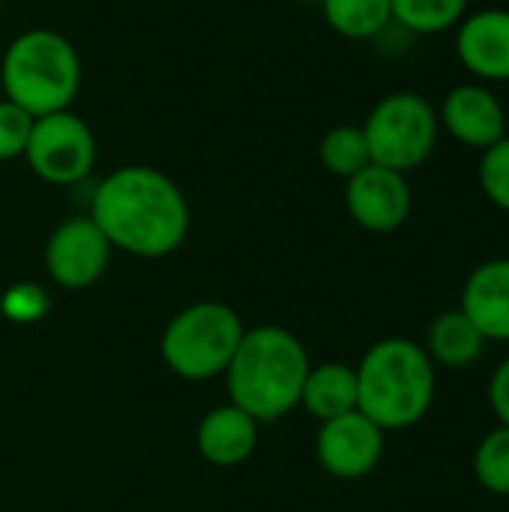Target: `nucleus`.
I'll return each instance as SVG.
<instances>
[{
	"instance_id": "obj_1",
	"label": "nucleus",
	"mask_w": 509,
	"mask_h": 512,
	"mask_svg": "<svg viewBox=\"0 0 509 512\" xmlns=\"http://www.w3.org/2000/svg\"><path fill=\"white\" fill-rule=\"evenodd\" d=\"M90 219L111 246L135 258H165L189 234V201L159 168L123 165L96 186Z\"/></svg>"
},
{
	"instance_id": "obj_2",
	"label": "nucleus",
	"mask_w": 509,
	"mask_h": 512,
	"mask_svg": "<svg viewBox=\"0 0 509 512\" xmlns=\"http://www.w3.org/2000/svg\"><path fill=\"white\" fill-rule=\"evenodd\" d=\"M309 369V354L291 330L276 324L246 330L225 369L231 405L258 423L282 420L300 405Z\"/></svg>"
},
{
	"instance_id": "obj_3",
	"label": "nucleus",
	"mask_w": 509,
	"mask_h": 512,
	"mask_svg": "<svg viewBox=\"0 0 509 512\" xmlns=\"http://www.w3.org/2000/svg\"><path fill=\"white\" fill-rule=\"evenodd\" d=\"M357 369V411L366 414L384 432H402L417 426L438 390L435 363L426 348L411 339L375 342Z\"/></svg>"
},
{
	"instance_id": "obj_4",
	"label": "nucleus",
	"mask_w": 509,
	"mask_h": 512,
	"mask_svg": "<svg viewBox=\"0 0 509 512\" xmlns=\"http://www.w3.org/2000/svg\"><path fill=\"white\" fill-rule=\"evenodd\" d=\"M3 99L33 117L69 111L81 90V57L75 45L48 27L18 33L0 60Z\"/></svg>"
},
{
	"instance_id": "obj_5",
	"label": "nucleus",
	"mask_w": 509,
	"mask_h": 512,
	"mask_svg": "<svg viewBox=\"0 0 509 512\" xmlns=\"http://www.w3.org/2000/svg\"><path fill=\"white\" fill-rule=\"evenodd\" d=\"M246 327L243 318L216 300L192 303L162 333L159 351L165 366L186 381H210L225 375Z\"/></svg>"
},
{
	"instance_id": "obj_6",
	"label": "nucleus",
	"mask_w": 509,
	"mask_h": 512,
	"mask_svg": "<svg viewBox=\"0 0 509 512\" xmlns=\"http://www.w3.org/2000/svg\"><path fill=\"white\" fill-rule=\"evenodd\" d=\"M363 135L369 144L372 165L408 174L429 162L438 147L441 120L432 102L420 93L399 90L387 93L366 117Z\"/></svg>"
},
{
	"instance_id": "obj_7",
	"label": "nucleus",
	"mask_w": 509,
	"mask_h": 512,
	"mask_svg": "<svg viewBox=\"0 0 509 512\" xmlns=\"http://www.w3.org/2000/svg\"><path fill=\"white\" fill-rule=\"evenodd\" d=\"M24 159L39 180L51 186H75L96 165L93 129L72 111L36 117Z\"/></svg>"
},
{
	"instance_id": "obj_8",
	"label": "nucleus",
	"mask_w": 509,
	"mask_h": 512,
	"mask_svg": "<svg viewBox=\"0 0 509 512\" xmlns=\"http://www.w3.org/2000/svg\"><path fill=\"white\" fill-rule=\"evenodd\" d=\"M111 243L90 216L60 222L45 243V270L60 288L81 291L102 279L111 261Z\"/></svg>"
},
{
	"instance_id": "obj_9",
	"label": "nucleus",
	"mask_w": 509,
	"mask_h": 512,
	"mask_svg": "<svg viewBox=\"0 0 509 512\" xmlns=\"http://www.w3.org/2000/svg\"><path fill=\"white\" fill-rule=\"evenodd\" d=\"M345 183V207L363 231L390 234L408 222L414 204L408 174L381 165H366Z\"/></svg>"
},
{
	"instance_id": "obj_10",
	"label": "nucleus",
	"mask_w": 509,
	"mask_h": 512,
	"mask_svg": "<svg viewBox=\"0 0 509 512\" xmlns=\"http://www.w3.org/2000/svg\"><path fill=\"white\" fill-rule=\"evenodd\" d=\"M315 453L321 468L339 480L369 477L384 456V429H378L360 411L342 414L336 420L321 423Z\"/></svg>"
},
{
	"instance_id": "obj_11",
	"label": "nucleus",
	"mask_w": 509,
	"mask_h": 512,
	"mask_svg": "<svg viewBox=\"0 0 509 512\" xmlns=\"http://www.w3.org/2000/svg\"><path fill=\"white\" fill-rule=\"evenodd\" d=\"M441 126L465 147L489 150L507 135V111L501 99L486 84H459L447 93L441 111Z\"/></svg>"
},
{
	"instance_id": "obj_12",
	"label": "nucleus",
	"mask_w": 509,
	"mask_h": 512,
	"mask_svg": "<svg viewBox=\"0 0 509 512\" xmlns=\"http://www.w3.org/2000/svg\"><path fill=\"white\" fill-rule=\"evenodd\" d=\"M456 54L474 78L509 81V9L465 15L456 27Z\"/></svg>"
},
{
	"instance_id": "obj_13",
	"label": "nucleus",
	"mask_w": 509,
	"mask_h": 512,
	"mask_svg": "<svg viewBox=\"0 0 509 512\" xmlns=\"http://www.w3.org/2000/svg\"><path fill=\"white\" fill-rule=\"evenodd\" d=\"M459 309L486 339L509 342V258H495L471 270Z\"/></svg>"
},
{
	"instance_id": "obj_14",
	"label": "nucleus",
	"mask_w": 509,
	"mask_h": 512,
	"mask_svg": "<svg viewBox=\"0 0 509 512\" xmlns=\"http://www.w3.org/2000/svg\"><path fill=\"white\" fill-rule=\"evenodd\" d=\"M198 450L216 468L243 465L258 444V420L237 405L213 408L198 426Z\"/></svg>"
},
{
	"instance_id": "obj_15",
	"label": "nucleus",
	"mask_w": 509,
	"mask_h": 512,
	"mask_svg": "<svg viewBox=\"0 0 509 512\" xmlns=\"http://www.w3.org/2000/svg\"><path fill=\"white\" fill-rule=\"evenodd\" d=\"M300 405L318 423H327V420L357 411V369L345 366V363L312 366L303 381Z\"/></svg>"
},
{
	"instance_id": "obj_16",
	"label": "nucleus",
	"mask_w": 509,
	"mask_h": 512,
	"mask_svg": "<svg viewBox=\"0 0 509 512\" xmlns=\"http://www.w3.org/2000/svg\"><path fill=\"white\" fill-rule=\"evenodd\" d=\"M486 342L489 339L477 330V324L462 309H450L429 324L426 354L432 363L444 369H465L483 357Z\"/></svg>"
},
{
	"instance_id": "obj_17",
	"label": "nucleus",
	"mask_w": 509,
	"mask_h": 512,
	"mask_svg": "<svg viewBox=\"0 0 509 512\" xmlns=\"http://www.w3.org/2000/svg\"><path fill=\"white\" fill-rule=\"evenodd\" d=\"M324 21L345 39H375L393 24L390 0H318Z\"/></svg>"
},
{
	"instance_id": "obj_18",
	"label": "nucleus",
	"mask_w": 509,
	"mask_h": 512,
	"mask_svg": "<svg viewBox=\"0 0 509 512\" xmlns=\"http://www.w3.org/2000/svg\"><path fill=\"white\" fill-rule=\"evenodd\" d=\"M468 3L471 0H390L393 21L420 36L459 27V21L468 15Z\"/></svg>"
},
{
	"instance_id": "obj_19",
	"label": "nucleus",
	"mask_w": 509,
	"mask_h": 512,
	"mask_svg": "<svg viewBox=\"0 0 509 512\" xmlns=\"http://www.w3.org/2000/svg\"><path fill=\"white\" fill-rule=\"evenodd\" d=\"M318 156H321V165H324L333 177H342V180H351V177L360 174L366 165H372V156H369V144H366L363 126H351V123L333 126V129L321 138Z\"/></svg>"
},
{
	"instance_id": "obj_20",
	"label": "nucleus",
	"mask_w": 509,
	"mask_h": 512,
	"mask_svg": "<svg viewBox=\"0 0 509 512\" xmlns=\"http://www.w3.org/2000/svg\"><path fill=\"white\" fill-rule=\"evenodd\" d=\"M477 483L489 495L509 498V426L492 429L474 453Z\"/></svg>"
},
{
	"instance_id": "obj_21",
	"label": "nucleus",
	"mask_w": 509,
	"mask_h": 512,
	"mask_svg": "<svg viewBox=\"0 0 509 512\" xmlns=\"http://www.w3.org/2000/svg\"><path fill=\"white\" fill-rule=\"evenodd\" d=\"M480 189L498 210L509 213V135H504L489 150H483Z\"/></svg>"
},
{
	"instance_id": "obj_22",
	"label": "nucleus",
	"mask_w": 509,
	"mask_h": 512,
	"mask_svg": "<svg viewBox=\"0 0 509 512\" xmlns=\"http://www.w3.org/2000/svg\"><path fill=\"white\" fill-rule=\"evenodd\" d=\"M33 114H27L21 105L0 99V162L18 159L27 150L30 132H33Z\"/></svg>"
},
{
	"instance_id": "obj_23",
	"label": "nucleus",
	"mask_w": 509,
	"mask_h": 512,
	"mask_svg": "<svg viewBox=\"0 0 509 512\" xmlns=\"http://www.w3.org/2000/svg\"><path fill=\"white\" fill-rule=\"evenodd\" d=\"M48 306H51L48 303V294L39 285H33V282L12 285L3 294V300H0L3 315L9 321H15V324H33V321H39L48 312Z\"/></svg>"
},
{
	"instance_id": "obj_24",
	"label": "nucleus",
	"mask_w": 509,
	"mask_h": 512,
	"mask_svg": "<svg viewBox=\"0 0 509 512\" xmlns=\"http://www.w3.org/2000/svg\"><path fill=\"white\" fill-rule=\"evenodd\" d=\"M489 405L501 426H509V357L495 369L489 384Z\"/></svg>"
}]
</instances>
